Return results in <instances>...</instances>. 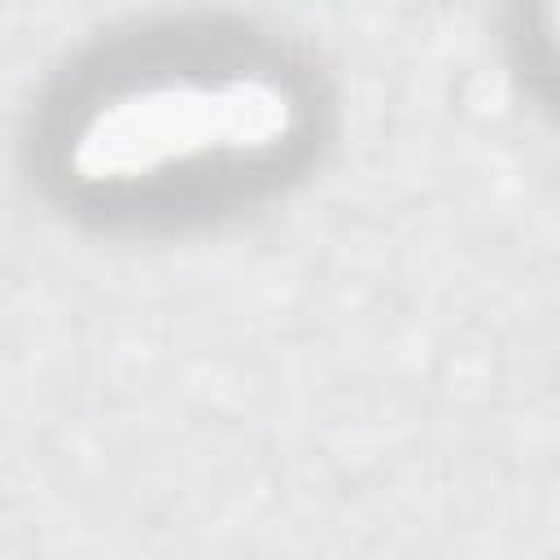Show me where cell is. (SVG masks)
Returning <instances> with one entry per match:
<instances>
[{"mask_svg": "<svg viewBox=\"0 0 560 560\" xmlns=\"http://www.w3.org/2000/svg\"><path fill=\"white\" fill-rule=\"evenodd\" d=\"M293 127V101L262 74H184L140 83L96 105L70 144V171L83 184L118 188L162 171L223 158L262 153Z\"/></svg>", "mask_w": 560, "mask_h": 560, "instance_id": "cell-1", "label": "cell"}]
</instances>
